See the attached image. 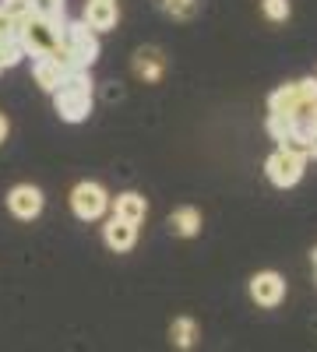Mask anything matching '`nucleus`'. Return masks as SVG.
I'll use <instances>...</instances> for the list:
<instances>
[{"label":"nucleus","mask_w":317,"mask_h":352,"mask_svg":"<svg viewBox=\"0 0 317 352\" xmlns=\"http://www.w3.org/2000/svg\"><path fill=\"white\" fill-rule=\"evenodd\" d=\"M53 109L64 124H81L89 120L92 109H96V88H92V78L89 71H71L61 88L53 92Z\"/></svg>","instance_id":"1"},{"label":"nucleus","mask_w":317,"mask_h":352,"mask_svg":"<svg viewBox=\"0 0 317 352\" xmlns=\"http://www.w3.org/2000/svg\"><path fill=\"white\" fill-rule=\"evenodd\" d=\"M61 50H64V56L71 60L74 71H89L99 60V39H96V32L85 21H67L64 25Z\"/></svg>","instance_id":"2"},{"label":"nucleus","mask_w":317,"mask_h":352,"mask_svg":"<svg viewBox=\"0 0 317 352\" xmlns=\"http://www.w3.org/2000/svg\"><path fill=\"white\" fill-rule=\"evenodd\" d=\"M61 32L64 25H53V21H43V18H25L18 25V43L25 50V56H53L56 50H61Z\"/></svg>","instance_id":"3"},{"label":"nucleus","mask_w":317,"mask_h":352,"mask_svg":"<svg viewBox=\"0 0 317 352\" xmlns=\"http://www.w3.org/2000/svg\"><path fill=\"white\" fill-rule=\"evenodd\" d=\"M106 208H109V194H106L102 184H96V180H81V184L71 190V212H74L81 222H96V219H102Z\"/></svg>","instance_id":"4"},{"label":"nucleus","mask_w":317,"mask_h":352,"mask_svg":"<svg viewBox=\"0 0 317 352\" xmlns=\"http://www.w3.org/2000/svg\"><path fill=\"white\" fill-rule=\"evenodd\" d=\"M303 169H307V159L296 155V152H285V148H275L265 162V173H268V180L275 187H296L303 180Z\"/></svg>","instance_id":"5"},{"label":"nucleus","mask_w":317,"mask_h":352,"mask_svg":"<svg viewBox=\"0 0 317 352\" xmlns=\"http://www.w3.org/2000/svg\"><path fill=\"white\" fill-rule=\"evenodd\" d=\"M314 106H307L296 92V85H278L268 96V116H282V120H300Z\"/></svg>","instance_id":"6"},{"label":"nucleus","mask_w":317,"mask_h":352,"mask_svg":"<svg viewBox=\"0 0 317 352\" xmlns=\"http://www.w3.org/2000/svg\"><path fill=\"white\" fill-rule=\"evenodd\" d=\"M250 300H254L257 307H265V310L278 307V303L285 300V278H282L278 272H257V275L250 278Z\"/></svg>","instance_id":"7"},{"label":"nucleus","mask_w":317,"mask_h":352,"mask_svg":"<svg viewBox=\"0 0 317 352\" xmlns=\"http://www.w3.org/2000/svg\"><path fill=\"white\" fill-rule=\"evenodd\" d=\"M8 208H11V215L21 219V222L39 219V212H43V190L32 187V184L11 187V190H8Z\"/></svg>","instance_id":"8"},{"label":"nucleus","mask_w":317,"mask_h":352,"mask_svg":"<svg viewBox=\"0 0 317 352\" xmlns=\"http://www.w3.org/2000/svg\"><path fill=\"white\" fill-rule=\"evenodd\" d=\"M117 18H120V11H117V0H89L85 4V25L92 28V32H109V28H117Z\"/></svg>","instance_id":"9"},{"label":"nucleus","mask_w":317,"mask_h":352,"mask_svg":"<svg viewBox=\"0 0 317 352\" xmlns=\"http://www.w3.org/2000/svg\"><path fill=\"white\" fill-rule=\"evenodd\" d=\"M102 240H106V247H109L113 254H127V250H134V243H138V226H131V222H124V219H109V222L102 226Z\"/></svg>","instance_id":"10"},{"label":"nucleus","mask_w":317,"mask_h":352,"mask_svg":"<svg viewBox=\"0 0 317 352\" xmlns=\"http://www.w3.org/2000/svg\"><path fill=\"white\" fill-rule=\"evenodd\" d=\"M162 71H166V56H162L159 46H141L134 53V74L145 85H155L162 78Z\"/></svg>","instance_id":"11"},{"label":"nucleus","mask_w":317,"mask_h":352,"mask_svg":"<svg viewBox=\"0 0 317 352\" xmlns=\"http://www.w3.org/2000/svg\"><path fill=\"white\" fill-rule=\"evenodd\" d=\"M32 74H36V85L43 88V92H50V96H53L56 88H61V81L67 78V71L56 64L53 56H39V60L32 64Z\"/></svg>","instance_id":"12"},{"label":"nucleus","mask_w":317,"mask_h":352,"mask_svg":"<svg viewBox=\"0 0 317 352\" xmlns=\"http://www.w3.org/2000/svg\"><path fill=\"white\" fill-rule=\"evenodd\" d=\"M113 208H117V215H113V219H124V222L138 226V222H145V215H149V201L141 197V194H134V190H127V194L117 197Z\"/></svg>","instance_id":"13"},{"label":"nucleus","mask_w":317,"mask_h":352,"mask_svg":"<svg viewBox=\"0 0 317 352\" xmlns=\"http://www.w3.org/2000/svg\"><path fill=\"white\" fill-rule=\"evenodd\" d=\"M169 232H173V236H197V232H201V212L190 208V204H187V208H177L169 215Z\"/></svg>","instance_id":"14"},{"label":"nucleus","mask_w":317,"mask_h":352,"mask_svg":"<svg viewBox=\"0 0 317 352\" xmlns=\"http://www.w3.org/2000/svg\"><path fill=\"white\" fill-rule=\"evenodd\" d=\"M169 342L177 345L180 352H187V349H194V342H197V324H194V317H177L169 324Z\"/></svg>","instance_id":"15"},{"label":"nucleus","mask_w":317,"mask_h":352,"mask_svg":"<svg viewBox=\"0 0 317 352\" xmlns=\"http://www.w3.org/2000/svg\"><path fill=\"white\" fill-rule=\"evenodd\" d=\"M64 11H67V0H32V14L53 25H64Z\"/></svg>","instance_id":"16"},{"label":"nucleus","mask_w":317,"mask_h":352,"mask_svg":"<svg viewBox=\"0 0 317 352\" xmlns=\"http://www.w3.org/2000/svg\"><path fill=\"white\" fill-rule=\"evenodd\" d=\"M0 14L21 25L25 18H32V0H0Z\"/></svg>","instance_id":"17"},{"label":"nucleus","mask_w":317,"mask_h":352,"mask_svg":"<svg viewBox=\"0 0 317 352\" xmlns=\"http://www.w3.org/2000/svg\"><path fill=\"white\" fill-rule=\"evenodd\" d=\"M25 56V50H21V43H18V36H11V39H0V67H14L18 60Z\"/></svg>","instance_id":"18"},{"label":"nucleus","mask_w":317,"mask_h":352,"mask_svg":"<svg viewBox=\"0 0 317 352\" xmlns=\"http://www.w3.org/2000/svg\"><path fill=\"white\" fill-rule=\"evenodd\" d=\"M261 11H265L268 21H285L293 14V4L289 0H261Z\"/></svg>","instance_id":"19"},{"label":"nucleus","mask_w":317,"mask_h":352,"mask_svg":"<svg viewBox=\"0 0 317 352\" xmlns=\"http://www.w3.org/2000/svg\"><path fill=\"white\" fill-rule=\"evenodd\" d=\"M289 131H293V120H282V116H268V134H272L278 144L289 138Z\"/></svg>","instance_id":"20"},{"label":"nucleus","mask_w":317,"mask_h":352,"mask_svg":"<svg viewBox=\"0 0 317 352\" xmlns=\"http://www.w3.org/2000/svg\"><path fill=\"white\" fill-rule=\"evenodd\" d=\"M190 4H194V0H166V8H169L173 14H187Z\"/></svg>","instance_id":"21"},{"label":"nucleus","mask_w":317,"mask_h":352,"mask_svg":"<svg viewBox=\"0 0 317 352\" xmlns=\"http://www.w3.org/2000/svg\"><path fill=\"white\" fill-rule=\"evenodd\" d=\"M8 134H11V124H8V116H4V113H0V144H4V141H8Z\"/></svg>","instance_id":"22"},{"label":"nucleus","mask_w":317,"mask_h":352,"mask_svg":"<svg viewBox=\"0 0 317 352\" xmlns=\"http://www.w3.org/2000/svg\"><path fill=\"white\" fill-rule=\"evenodd\" d=\"M310 155H314V159H317V141H314V148H310Z\"/></svg>","instance_id":"23"},{"label":"nucleus","mask_w":317,"mask_h":352,"mask_svg":"<svg viewBox=\"0 0 317 352\" xmlns=\"http://www.w3.org/2000/svg\"><path fill=\"white\" fill-rule=\"evenodd\" d=\"M310 257H314V264H317V250H314V254H310Z\"/></svg>","instance_id":"24"}]
</instances>
